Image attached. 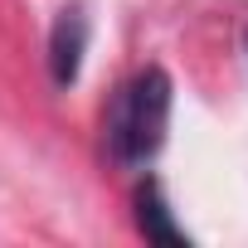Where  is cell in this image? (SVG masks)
<instances>
[{"label": "cell", "mask_w": 248, "mask_h": 248, "mask_svg": "<svg viewBox=\"0 0 248 248\" xmlns=\"http://www.w3.org/2000/svg\"><path fill=\"white\" fill-rule=\"evenodd\" d=\"M170 73L166 68H141L132 83H122L107 112V151L122 166H146L166 146L170 127Z\"/></svg>", "instance_id": "6da1fadb"}, {"label": "cell", "mask_w": 248, "mask_h": 248, "mask_svg": "<svg viewBox=\"0 0 248 248\" xmlns=\"http://www.w3.org/2000/svg\"><path fill=\"white\" fill-rule=\"evenodd\" d=\"M83 54H88V15H83V5H63L54 30H49V73L59 88L78 83Z\"/></svg>", "instance_id": "7a4b0ae2"}, {"label": "cell", "mask_w": 248, "mask_h": 248, "mask_svg": "<svg viewBox=\"0 0 248 248\" xmlns=\"http://www.w3.org/2000/svg\"><path fill=\"white\" fill-rule=\"evenodd\" d=\"M137 229H141L151 243H166V248H190V233L175 224L170 200H166V190H161L156 180L137 185Z\"/></svg>", "instance_id": "3957f363"}]
</instances>
